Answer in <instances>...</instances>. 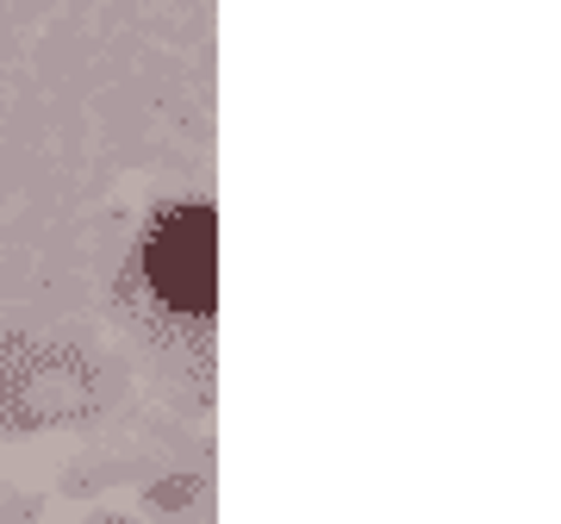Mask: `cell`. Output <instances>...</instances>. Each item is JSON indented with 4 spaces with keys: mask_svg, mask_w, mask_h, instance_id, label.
Masks as SVG:
<instances>
[{
    "mask_svg": "<svg viewBox=\"0 0 561 524\" xmlns=\"http://www.w3.org/2000/svg\"><path fill=\"white\" fill-rule=\"evenodd\" d=\"M213 257H219V219L206 206H181L144 250L157 294L175 312H194V319H206L213 300H219V262Z\"/></svg>",
    "mask_w": 561,
    "mask_h": 524,
    "instance_id": "6da1fadb",
    "label": "cell"
}]
</instances>
